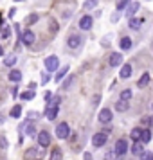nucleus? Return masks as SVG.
Segmentation results:
<instances>
[{
  "label": "nucleus",
  "mask_w": 153,
  "mask_h": 160,
  "mask_svg": "<svg viewBox=\"0 0 153 160\" xmlns=\"http://www.w3.org/2000/svg\"><path fill=\"white\" fill-rule=\"evenodd\" d=\"M106 142H108V135H106L105 131H101V133H94V137H92V144H94V148H103Z\"/></svg>",
  "instance_id": "obj_1"
},
{
  "label": "nucleus",
  "mask_w": 153,
  "mask_h": 160,
  "mask_svg": "<svg viewBox=\"0 0 153 160\" xmlns=\"http://www.w3.org/2000/svg\"><path fill=\"white\" fill-rule=\"evenodd\" d=\"M69 135H70V126H69L67 122H61V124L56 126V137H58V138L65 140Z\"/></svg>",
  "instance_id": "obj_2"
},
{
  "label": "nucleus",
  "mask_w": 153,
  "mask_h": 160,
  "mask_svg": "<svg viewBox=\"0 0 153 160\" xmlns=\"http://www.w3.org/2000/svg\"><path fill=\"white\" fill-rule=\"evenodd\" d=\"M42 157H43V151L38 148H29L25 151V160H42Z\"/></svg>",
  "instance_id": "obj_3"
},
{
  "label": "nucleus",
  "mask_w": 153,
  "mask_h": 160,
  "mask_svg": "<svg viewBox=\"0 0 153 160\" xmlns=\"http://www.w3.org/2000/svg\"><path fill=\"white\" fill-rule=\"evenodd\" d=\"M126 151H128V140L126 138H119L115 142V153L117 157H123V155H126Z\"/></svg>",
  "instance_id": "obj_4"
},
{
  "label": "nucleus",
  "mask_w": 153,
  "mask_h": 160,
  "mask_svg": "<svg viewBox=\"0 0 153 160\" xmlns=\"http://www.w3.org/2000/svg\"><path fill=\"white\" fill-rule=\"evenodd\" d=\"M59 67V59L56 56H49V58H45V68L49 70V72H54V70H58Z\"/></svg>",
  "instance_id": "obj_5"
},
{
  "label": "nucleus",
  "mask_w": 153,
  "mask_h": 160,
  "mask_svg": "<svg viewBox=\"0 0 153 160\" xmlns=\"http://www.w3.org/2000/svg\"><path fill=\"white\" fill-rule=\"evenodd\" d=\"M20 40H22L23 45H33L34 43V40H36V36H34V32L33 31H23L22 34H20Z\"/></svg>",
  "instance_id": "obj_6"
},
{
  "label": "nucleus",
  "mask_w": 153,
  "mask_h": 160,
  "mask_svg": "<svg viewBox=\"0 0 153 160\" xmlns=\"http://www.w3.org/2000/svg\"><path fill=\"white\" fill-rule=\"evenodd\" d=\"M112 119H114V113H112L110 108H103L101 112H99V122L108 124V122H112Z\"/></svg>",
  "instance_id": "obj_7"
},
{
  "label": "nucleus",
  "mask_w": 153,
  "mask_h": 160,
  "mask_svg": "<svg viewBox=\"0 0 153 160\" xmlns=\"http://www.w3.org/2000/svg\"><path fill=\"white\" fill-rule=\"evenodd\" d=\"M20 131H22V135L27 133V135H31V137H36V128H34V124L31 122V121H25L23 126L20 128Z\"/></svg>",
  "instance_id": "obj_8"
},
{
  "label": "nucleus",
  "mask_w": 153,
  "mask_h": 160,
  "mask_svg": "<svg viewBox=\"0 0 153 160\" xmlns=\"http://www.w3.org/2000/svg\"><path fill=\"white\" fill-rule=\"evenodd\" d=\"M38 144L42 146V148H47V146L51 144V135H49V131H40V133H38Z\"/></svg>",
  "instance_id": "obj_9"
},
{
  "label": "nucleus",
  "mask_w": 153,
  "mask_h": 160,
  "mask_svg": "<svg viewBox=\"0 0 153 160\" xmlns=\"http://www.w3.org/2000/svg\"><path fill=\"white\" fill-rule=\"evenodd\" d=\"M58 106H54V104H47V108H45V117L49 119V121H54L56 117H58Z\"/></svg>",
  "instance_id": "obj_10"
},
{
  "label": "nucleus",
  "mask_w": 153,
  "mask_h": 160,
  "mask_svg": "<svg viewBox=\"0 0 153 160\" xmlns=\"http://www.w3.org/2000/svg\"><path fill=\"white\" fill-rule=\"evenodd\" d=\"M108 65H110V67H119V65H123V54L114 52V54L110 56V59H108Z\"/></svg>",
  "instance_id": "obj_11"
},
{
  "label": "nucleus",
  "mask_w": 153,
  "mask_h": 160,
  "mask_svg": "<svg viewBox=\"0 0 153 160\" xmlns=\"http://www.w3.org/2000/svg\"><path fill=\"white\" fill-rule=\"evenodd\" d=\"M92 25H94V18H92V16L87 15V16H83V18L79 20V27H81L83 31H88Z\"/></svg>",
  "instance_id": "obj_12"
},
{
  "label": "nucleus",
  "mask_w": 153,
  "mask_h": 160,
  "mask_svg": "<svg viewBox=\"0 0 153 160\" xmlns=\"http://www.w3.org/2000/svg\"><path fill=\"white\" fill-rule=\"evenodd\" d=\"M81 40H83L81 36H78V34H72V36H69V40H67V45H69L70 49H78V47L81 45Z\"/></svg>",
  "instance_id": "obj_13"
},
{
  "label": "nucleus",
  "mask_w": 153,
  "mask_h": 160,
  "mask_svg": "<svg viewBox=\"0 0 153 160\" xmlns=\"http://www.w3.org/2000/svg\"><path fill=\"white\" fill-rule=\"evenodd\" d=\"M119 76L123 78V79H128L131 76V65L130 63H124L123 65V68H121V72H119Z\"/></svg>",
  "instance_id": "obj_14"
},
{
  "label": "nucleus",
  "mask_w": 153,
  "mask_h": 160,
  "mask_svg": "<svg viewBox=\"0 0 153 160\" xmlns=\"http://www.w3.org/2000/svg\"><path fill=\"white\" fill-rule=\"evenodd\" d=\"M139 8H140V4H139V2H131L130 6L126 8V15L131 18V16H133V15H135V13L139 11Z\"/></svg>",
  "instance_id": "obj_15"
},
{
  "label": "nucleus",
  "mask_w": 153,
  "mask_h": 160,
  "mask_svg": "<svg viewBox=\"0 0 153 160\" xmlns=\"http://www.w3.org/2000/svg\"><path fill=\"white\" fill-rule=\"evenodd\" d=\"M148 83H150V74L146 72V74H142L140 79L137 81V88H146L148 87Z\"/></svg>",
  "instance_id": "obj_16"
},
{
  "label": "nucleus",
  "mask_w": 153,
  "mask_h": 160,
  "mask_svg": "<svg viewBox=\"0 0 153 160\" xmlns=\"http://www.w3.org/2000/svg\"><path fill=\"white\" fill-rule=\"evenodd\" d=\"M131 153H133V155H139V157L144 153V148H142V142H140V140H139V142L135 140V144L131 146Z\"/></svg>",
  "instance_id": "obj_17"
},
{
  "label": "nucleus",
  "mask_w": 153,
  "mask_h": 160,
  "mask_svg": "<svg viewBox=\"0 0 153 160\" xmlns=\"http://www.w3.org/2000/svg\"><path fill=\"white\" fill-rule=\"evenodd\" d=\"M140 23H142V18H133V16H131L128 25H130V29L137 31V29H140Z\"/></svg>",
  "instance_id": "obj_18"
},
{
  "label": "nucleus",
  "mask_w": 153,
  "mask_h": 160,
  "mask_svg": "<svg viewBox=\"0 0 153 160\" xmlns=\"http://www.w3.org/2000/svg\"><path fill=\"white\" fill-rule=\"evenodd\" d=\"M9 81H13V83H18V81H22V72L20 70H11L9 72Z\"/></svg>",
  "instance_id": "obj_19"
},
{
  "label": "nucleus",
  "mask_w": 153,
  "mask_h": 160,
  "mask_svg": "<svg viewBox=\"0 0 153 160\" xmlns=\"http://www.w3.org/2000/svg\"><path fill=\"white\" fill-rule=\"evenodd\" d=\"M115 110H117V112H121V113H123V112H126V110H128V101L119 99V101L115 102Z\"/></svg>",
  "instance_id": "obj_20"
},
{
  "label": "nucleus",
  "mask_w": 153,
  "mask_h": 160,
  "mask_svg": "<svg viewBox=\"0 0 153 160\" xmlns=\"http://www.w3.org/2000/svg\"><path fill=\"white\" fill-rule=\"evenodd\" d=\"M151 140V130H142V133H140V142L142 144H148Z\"/></svg>",
  "instance_id": "obj_21"
},
{
  "label": "nucleus",
  "mask_w": 153,
  "mask_h": 160,
  "mask_svg": "<svg viewBox=\"0 0 153 160\" xmlns=\"http://www.w3.org/2000/svg\"><path fill=\"white\" fill-rule=\"evenodd\" d=\"M119 45H121V49H123V51H128V49H131V38L124 36L123 40L119 42Z\"/></svg>",
  "instance_id": "obj_22"
},
{
  "label": "nucleus",
  "mask_w": 153,
  "mask_h": 160,
  "mask_svg": "<svg viewBox=\"0 0 153 160\" xmlns=\"http://www.w3.org/2000/svg\"><path fill=\"white\" fill-rule=\"evenodd\" d=\"M69 68H70V67H65V68H59V70H58V74H56V78H54V79H56V83H59V81H63V78H65V76H67V72H69Z\"/></svg>",
  "instance_id": "obj_23"
},
{
  "label": "nucleus",
  "mask_w": 153,
  "mask_h": 160,
  "mask_svg": "<svg viewBox=\"0 0 153 160\" xmlns=\"http://www.w3.org/2000/svg\"><path fill=\"white\" fill-rule=\"evenodd\" d=\"M49 160H63L61 149H59V148H56V149H52V153H51V157H49Z\"/></svg>",
  "instance_id": "obj_24"
},
{
  "label": "nucleus",
  "mask_w": 153,
  "mask_h": 160,
  "mask_svg": "<svg viewBox=\"0 0 153 160\" xmlns=\"http://www.w3.org/2000/svg\"><path fill=\"white\" fill-rule=\"evenodd\" d=\"M15 63H16V56H15V54L6 56V59H4V65H6V67H13Z\"/></svg>",
  "instance_id": "obj_25"
},
{
  "label": "nucleus",
  "mask_w": 153,
  "mask_h": 160,
  "mask_svg": "<svg viewBox=\"0 0 153 160\" xmlns=\"http://www.w3.org/2000/svg\"><path fill=\"white\" fill-rule=\"evenodd\" d=\"M0 36H2V40H9V36H11V27H9V25H4Z\"/></svg>",
  "instance_id": "obj_26"
},
{
  "label": "nucleus",
  "mask_w": 153,
  "mask_h": 160,
  "mask_svg": "<svg viewBox=\"0 0 153 160\" xmlns=\"http://www.w3.org/2000/svg\"><path fill=\"white\" fill-rule=\"evenodd\" d=\"M20 97H22V101H31V99H33V97H34V90H27V92H22V95H20Z\"/></svg>",
  "instance_id": "obj_27"
},
{
  "label": "nucleus",
  "mask_w": 153,
  "mask_h": 160,
  "mask_svg": "<svg viewBox=\"0 0 153 160\" xmlns=\"http://www.w3.org/2000/svg\"><path fill=\"white\" fill-rule=\"evenodd\" d=\"M140 133H142L140 128H133V130L130 131V137L133 138V140H140Z\"/></svg>",
  "instance_id": "obj_28"
},
{
  "label": "nucleus",
  "mask_w": 153,
  "mask_h": 160,
  "mask_svg": "<svg viewBox=\"0 0 153 160\" xmlns=\"http://www.w3.org/2000/svg\"><path fill=\"white\" fill-rule=\"evenodd\" d=\"M20 115H22V106H20V104H16V106H13V110H11V117H15V119H18Z\"/></svg>",
  "instance_id": "obj_29"
},
{
  "label": "nucleus",
  "mask_w": 153,
  "mask_h": 160,
  "mask_svg": "<svg viewBox=\"0 0 153 160\" xmlns=\"http://www.w3.org/2000/svg\"><path fill=\"white\" fill-rule=\"evenodd\" d=\"M105 160H117V153L115 149L112 151V149H108V151L105 153Z\"/></svg>",
  "instance_id": "obj_30"
},
{
  "label": "nucleus",
  "mask_w": 153,
  "mask_h": 160,
  "mask_svg": "<svg viewBox=\"0 0 153 160\" xmlns=\"http://www.w3.org/2000/svg\"><path fill=\"white\" fill-rule=\"evenodd\" d=\"M130 4V0H117V11H123L126 9V6Z\"/></svg>",
  "instance_id": "obj_31"
},
{
  "label": "nucleus",
  "mask_w": 153,
  "mask_h": 160,
  "mask_svg": "<svg viewBox=\"0 0 153 160\" xmlns=\"http://www.w3.org/2000/svg\"><path fill=\"white\" fill-rule=\"evenodd\" d=\"M121 99H124V101H130V99H131V90H123Z\"/></svg>",
  "instance_id": "obj_32"
},
{
  "label": "nucleus",
  "mask_w": 153,
  "mask_h": 160,
  "mask_svg": "<svg viewBox=\"0 0 153 160\" xmlns=\"http://www.w3.org/2000/svg\"><path fill=\"white\" fill-rule=\"evenodd\" d=\"M59 101H61V99H59L58 95H52V99L49 101V104H54V106H58V104H59Z\"/></svg>",
  "instance_id": "obj_33"
},
{
  "label": "nucleus",
  "mask_w": 153,
  "mask_h": 160,
  "mask_svg": "<svg viewBox=\"0 0 153 160\" xmlns=\"http://www.w3.org/2000/svg\"><path fill=\"white\" fill-rule=\"evenodd\" d=\"M140 160H153V153H142Z\"/></svg>",
  "instance_id": "obj_34"
},
{
  "label": "nucleus",
  "mask_w": 153,
  "mask_h": 160,
  "mask_svg": "<svg viewBox=\"0 0 153 160\" xmlns=\"http://www.w3.org/2000/svg\"><path fill=\"white\" fill-rule=\"evenodd\" d=\"M34 22H38V15H31L29 18H27V23L31 25V23H34Z\"/></svg>",
  "instance_id": "obj_35"
},
{
  "label": "nucleus",
  "mask_w": 153,
  "mask_h": 160,
  "mask_svg": "<svg viewBox=\"0 0 153 160\" xmlns=\"http://www.w3.org/2000/svg\"><path fill=\"white\" fill-rule=\"evenodd\" d=\"M74 79H76V78H74V76H72V78H69V79H67V85H65V88H70V87H72Z\"/></svg>",
  "instance_id": "obj_36"
},
{
  "label": "nucleus",
  "mask_w": 153,
  "mask_h": 160,
  "mask_svg": "<svg viewBox=\"0 0 153 160\" xmlns=\"http://www.w3.org/2000/svg\"><path fill=\"white\" fill-rule=\"evenodd\" d=\"M43 99H45L47 102H49V101L52 99V94H51V92H45V97H43Z\"/></svg>",
  "instance_id": "obj_37"
},
{
  "label": "nucleus",
  "mask_w": 153,
  "mask_h": 160,
  "mask_svg": "<svg viewBox=\"0 0 153 160\" xmlns=\"http://www.w3.org/2000/svg\"><path fill=\"white\" fill-rule=\"evenodd\" d=\"M85 160H92V155L90 153H85Z\"/></svg>",
  "instance_id": "obj_38"
},
{
  "label": "nucleus",
  "mask_w": 153,
  "mask_h": 160,
  "mask_svg": "<svg viewBox=\"0 0 153 160\" xmlns=\"http://www.w3.org/2000/svg\"><path fill=\"white\" fill-rule=\"evenodd\" d=\"M2 54H4V49H2V47H0V56H2Z\"/></svg>",
  "instance_id": "obj_39"
},
{
  "label": "nucleus",
  "mask_w": 153,
  "mask_h": 160,
  "mask_svg": "<svg viewBox=\"0 0 153 160\" xmlns=\"http://www.w3.org/2000/svg\"><path fill=\"white\" fill-rule=\"evenodd\" d=\"M15 2H22V0H15Z\"/></svg>",
  "instance_id": "obj_40"
},
{
  "label": "nucleus",
  "mask_w": 153,
  "mask_h": 160,
  "mask_svg": "<svg viewBox=\"0 0 153 160\" xmlns=\"http://www.w3.org/2000/svg\"><path fill=\"white\" fill-rule=\"evenodd\" d=\"M94 2H97V0H94Z\"/></svg>",
  "instance_id": "obj_41"
}]
</instances>
